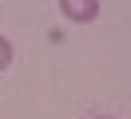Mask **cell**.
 <instances>
[{
    "mask_svg": "<svg viewBox=\"0 0 131 119\" xmlns=\"http://www.w3.org/2000/svg\"><path fill=\"white\" fill-rule=\"evenodd\" d=\"M95 119H115V115H95Z\"/></svg>",
    "mask_w": 131,
    "mask_h": 119,
    "instance_id": "3957f363",
    "label": "cell"
},
{
    "mask_svg": "<svg viewBox=\"0 0 131 119\" xmlns=\"http://www.w3.org/2000/svg\"><path fill=\"white\" fill-rule=\"evenodd\" d=\"M12 68V40L8 36H0V75Z\"/></svg>",
    "mask_w": 131,
    "mask_h": 119,
    "instance_id": "7a4b0ae2",
    "label": "cell"
},
{
    "mask_svg": "<svg viewBox=\"0 0 131 119\" xmlns=\"http://www.w3.org/2000/svg\"><path fill=\"white\" fill-rule=\"evenodd\" d=\"M60 12H64L72 24H91V20L99 16V4H95V0H83V4H80V0H64Z\"/></svg>",
    "mask_w": 131,
    "mask_h": 119,
    "instance_id": "6da1fadb",
    "label": "cell"
}]
</instances>
